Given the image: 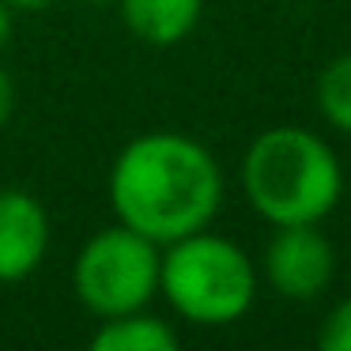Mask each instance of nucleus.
I'll list each match as a JSON object with an SVG mask.
<instances>
[{
    "instance_id": "20e7f679",
    "label": "nucleus",
    "mask_w": 351,
    "mask_h": 351,
    "mask_svg": "<svg viewBox=\"0 0 351 351\" xmlns=\"http://www.w3.org/2000/svg\"><path fill=\"white\" fill-rule=\"evenodd\" d=\"M162 245L125 223L99 227L72 261V291L91 317H117L152 306L159 295Z\"/></svg>"
},
{
    "instance_id": "6e6552de",
    "label": "nucleus",
    "mask_w": 351,
    "mask_h": 351,
    "mask_svg": "<svg viewBox=\"0 0 351 351\" xmlns=\"http://www.w3.org/2000/svg\"><path fill=\"white\" fill-rule=\"evenodd\" d=\"M95 351H174L178 348V328L167 317L144 310L102 317L99 328L91 332Z\"/></svg>"
},
{
    "instance_id": "f8f14e48",
    "label": "nucleus",
    "mask_w": 351,
    "mask_h": 351,
    "mask_svg": "<svg viewBox=\"0 0 351 351\" xmlns=\"http://www.w3.org/2000/svg\"><path fill=\"white\" fill-rule=\"evenodd\" d=\"M16 12L8 8V4H4V0H0V53H4V49H8V42H12V31H16Z\"/></svg>"
},
{
    "instance_id": "423d86ee",
    "label": "nucleus",
    "mask_w": 351,
    "mask_h": 351,
    "mask_svg": "<svg viewBox=\"0 0 351 351\" xmlns=\"http://www.w3.org/2000/svg\"><path fill=\"white\" fill-rule=\"evenodd\" d=\"M49 253V212L31 189H0V283H23Z\"/></svg>"
},
{
    "instance_id": "9b49d317",
    "label": "nucleus",
    "mask_w": 351,
    "mask_h": 351,
    "mask_svg": "<svg viewBox=\"0 0 351 351\" xmlns=\"http://www.w3.org/2000/svg\"><path fill=\"white\" fill-rule=\"evenodd\" d=\"M12 114H16V80L0 64V129H8Z\"/></svg>"
},
{
    "instance_id": "0eeeda50",
    "label": "nucleus",
    "mask_w": 351,
    "mask_h": 351,
    "mask_svg": "<svg viewBox=\"0 0 351 351\" xmlns=\"http://www.w3.org/2000/svg\"><path fill=\"white\" fill-rule=\"evenodd\" d=\"M121 23L136 42L152 49H170L200 27L204 0H117Z\"/></svg>"
},
{
    "instance_id": "1a4fd4ad",
    "label": "nucleus",
    "mask_w": 351,
    "mask_h": 351,
    "mask_svg": "<svg viewBox=\"0 0 351 351\" xmlns=\"http://www.w3.org/2000/svg\"><path fill=\"white\" fill-rule=\"evenodd\" d=\"M313 102L328 129L351 136V53L332 57L321 69L317 84H313Z\"/></svg>"
},
{
    "instance_id": "39448f33",
    "label": "nucleus",
    "mask_w": 351,
    "mask_h": 351,
    "mask_svg": "<svg viewBox=\"0 0 351 351\" xmlns=\"http://www.w3.org/2000/svg\"><path fill=\"white\" fill-rule=\"evenodd\" d=\"M257 272L287 302H313L336 280V245L317 223L276 227L261 253Z\"/></svg>"
},
{
    "instance_id": "9d476101",
    "label": "nucleus",
    "mask_w": 351,
    "mask_h": 351,
    "mask_svg": "<svg viewBox=\"0 0 351 351\" xmlns=\"http://www.w3.org/2000/svg\"><path fill=\"white\" fill-rule=\"evenodd\" d=\"M321 351H351V295L340 298L317 325Z\"/></svg>"
},
{
    "instance_id": "7ed1b4c3",
    "label": "nucleus",
    "mask_w": 351,
    "mask_h": 351,
    "mask_svg": "<svg viewBox=\"0 0 351 351\" xmlns=\"http://www.w3.org/2000/svg\"><path fill=\"white\" fill-rule=\"evenodd\" d=\"M261 291L257 261L215 230H193L162 245L159 295L182 321L197 328H223L253 310Z\"/></svg>"
},
{
    "instance_id": "ddd939ff",
    "label": "nucleus",
    "mask_w": 351,
    "mask_h": 351,
    "mask_svg": "<svg viewBox=\"0 0 351 351\" xmlns=\"http://www.w3.org/2000/svg\"><path fill=\"white\" fill-rule=\"evenodd\" d=\"M12 12H46V8H53L57 0H4Z\"/></svg>"
},
{
    "instance_id": "f257e3e1",
    "label": "nucleus",
    "mask_w": 351,
    "mask_h": 351,
    "mask_svg": "<svg viewBox=\"0 0 351 351\" xmlns=\"http://www.w3.org/2000/svg\"><path fill=\"white\" fill-rule=\"evenodd\" d=\"M114 219L170 245L193 230L212 227L227 197V178L212 147L189 132H140L117 152L106 178Z\"/></svg>"
},
{
    "instance_id": "f03ea898",
    "label": "nucleus",
    "mask_w": 351,
    "mask_h": 351,
    "mask_svg": "<svg viewBox=\"0 0 351 351\" xmlns=\"http://www.w3.org/2000/svg\"><path fill=\"white\" fill-rule=\"evenodd\" d=\"M242 193L268 227L321 223L343 197L340 155L313 129L272 125L242 155Z\"/></svg>"
}]
</instances>
